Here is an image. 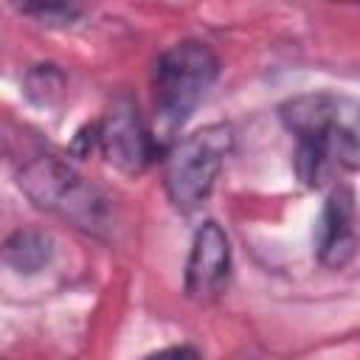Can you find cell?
I'll return each mask as SVG.
<instances>
[{
	"mask_svg": "<svg viewBox=\"0 0 360 360\" xmlns=\"http://www.w3.org/2000/svg\"><path fill=\"white\" fill-rule=\"evenodd\" d=\"M219 76V59L211 45L200 39H183L166 48L152 68V101H155V146H166L174 132L191 118L200 101L208 96Z\"/></svg>",
	"mask_w": 360,
	"mask_h": 360,
	"instance_id": "cell-1",
	"label": "cell"
},
{
	"mask_svg": "<svg viewBox=\"0 0 360 360\" xmlns=\"http://www.w3.org/2000/svg\"><path fill=\"white\" fill-rule=\"evenodd\" d=\"M17 183L34 205L56 214L84 233L104 236L112 228V211L104 191L53 155L28 160L20 169Z\"/></svg>",
	"mask_w": 360,
	"mask_h": 360,
	"instance_id": "cell-2",
	"label": "cell"
},
{
	"mask_svg": "<svg viewBox=\"0 0 360 360\" xmlns=\"http://www.w3.org/2000/svg\"><path fill=\"white\" fill-rule=\"evenodd\" d=\"M231 149V124H208L172 143L163 160V186L177 211L191 214L208 200Z\"/></svg>",
	"mask_w": 360,
	"mask_h": 360,
	"instance_id": "cell-3",
	"label": "cell"
},
{
	"mask_svg": "<svg viewBox=\"0 0 360 360\" xmlns=\"http://www.w3.org/2000/svg\"><path fill=\"white\" fill-rule=\"evenodd\" d=\"M96 135H98V149L104 160L124 174H141L152 163L158 149L152 141V132L146 129L138 112L135 98L127 93L110 101L101 121L96 124Z\"/></svg>",
	"mask_w": 360,
	"mask_h": 360,
	"instance_id": "cell-4",
	"label": "cell"
},
{
	"mask_svg": "<svg viewBox=\"0 0 360 360\" xmlns=\"http://www.w3.org/2000/svg\"><path fill=\"white\" fill-rule=\"evenodd\" d=\"M231 276V242L222 225L214 219L202 222L194 231L188 262H186V295L194 301L217 298Z\"/></svg>",
	"mask_w": 360,
	"mask_h": 360,
	"instance_id": "cell-5",
	"label": "cell"
},
{
	"mask_svg": "<svg viewBox=\"0 0 360 360\" xmlns=\"http://www.w3.org/2000/svg\"><path fill=\"white\" fill-rule=\"evenodd\" d=\"M357 253V205L349 186L329 191L315 225V256L323 267L340 270Z\"/></svg>",
	"mask_w": 360,
	"mask_h": 360,
	"instance_id": "cell-6",
	"label": "cell"
},
{
	"mask_svg": "<svg viewBox=\"0 0 360 360\" xmlns=\"http://www.w3.org/2000/svg\"><path fill=\"white\" fill-rule=\"evenodd\" d=\"M281 124L298 135H318L332 129H360L357 124V101L340 93H304L287 98L278 107Z\"/></svg>",
	"mask_w": 360,
	"mask_h": 360,
	"instance_id": "cell-7",
	"label": "cell"
},
{
	"mask_svg": "<svg viewBox=\"0 0 360 360\" xmlns=\"http://www.w3.org/2000/svg\"><path fill=\"white\" fill-rule=\"evenodd\" d=\"M0 259L17 273H39L53 259V239L42 231H17L0 245Z\"/></svg>",
	"mask_w": 360,
	"mask_h": 360,
	"instance_id": "cell-8",
	"label": "cell"
},
{
	"mask_svg": "<svg viewBox=\"0 0 360 360\" xmlns=\"http://www.w3.org/2000/svg\"><path fill=\"white\" fill-rule=\"evenodd\" d=\"M65 93V76L56 65H37L25 73V96L39 104V107H51L53 101H59Z\"/></svg>",
	"mask_w": 360,
	"mask_h": 360,
	"instance_id": "cell-9",
	"label": "cell"
},
{
	"mask_svg": "<svg viewBox=\"0 0 360 360\" xmlns=\"http://www.w3.org/2000/svg\"><path fill=\"white\" fill-rule=\"evenodd\" d=\"M22 8L45 25H70L79 17V8L68 0H22Z\"/></svg>",
	"mask_w": 360,
	"mask_h": 360,
	"instance_id": "cell-10",
	"label": "cell"
},
{
	"mask_svg": "<svg viewBox=\"0 0 360 360\" xmlns=\"http://www.w3.org/2000/svg\"><path fill=\"white\" fill-rule=\"evenodd\" d=\"M160 354H197V349H183V346H172V349H163Z\"/></svg>",
	"mask_w": 360,
	"mask_h": 360,
	"instance_id": "cell-11",
	"label": "cell"
},
{
	"mask_svg": "<svg viewBox=\"0 0 360 360\" xmlns=\"http://www.w3.org/2000/svg\"><path fill=\"white\" fill-rule=\"evenodd\" d=\"M343 3H354V0H343Z\"/></svg>",
	"mask_w": 360,
	"mask_h": 360,
	"instance_id": "cell-12",
	"label": "cell"
}]
</instances>
